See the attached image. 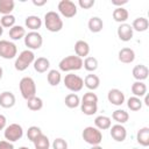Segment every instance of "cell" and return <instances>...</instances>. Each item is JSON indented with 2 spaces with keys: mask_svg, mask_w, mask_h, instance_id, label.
<instances>
[{
  "mask_svg": "<svg viewBox=\"0 0 149 149\" xmlns=\"http://www.w3.org/2000/svg\"><path fill=\"white\" fill-rule=\"evenodd\" d=\"M58 68L63 72H71V71H77L83 68V59L78 56L71 55L66 56L61 59L58 63Z\"/></svg>",
  "mask_w": 149,
  "mask_h": 149,
  "instance_id": "cell-2",
  "label": "cell"
},
{
  "mask_svg": "<svg viewBox=\"0 0 149 149\" xmlns=\"http://www.w3.org/2000/svg\"><path fill=\"white\" fill-rule=\"evenodd\" d=\"M33 143L35 146V149H49V147H50V141H49L48 136L44 135L43 133L38 137H36Z\"/></svg>",
  "mask_w": 149,
  "mask_h": 149,
  "instance_id": "cell-33",
  "label": "cell"
},
{
  "mask_svg": "<svg viewBox=\"0 0 149 149\" xmlns=\"http://www.w3.org/2000/svg\"><path fill=\"white\" fill-rule=\"evenodd\" d=\"M87 27L90 29V31L92 33H99L104 28V22L99 16H92L88 22H87Z\"/></svg>",
  "mask_w": 149,
  "mask_h": 149,
  "instance_id": "cell-24",
  "label": "cell"
},
{
  "mask_svg": "<svg viewBox=\"0 0 149 149\" xmlns=\"http://www.w3.org/2000/svg\"><path fill=\"white\" fill-rule=\"evenodd\" d=\"M90 149H102V147L100 144H98V146H92Z\"/></svg>",
  "mask_w": 149,
  "mask_h": 149,
  "instance_id": "cell-46",
  "label": "cell"
},
{
  "mask_svg": "<svg viewBox=\"0 0 149 149\" xmlns=\"http://www.w3.org/2000/svg\"><path fill=\"white\" fill-rule=\"evenodd\" d=\"M116 34H118V37L123 41V42H128L133 38V35H134V30L132 28L130 24L128 23H121L119 27H118V30H116Z\"/></svg>",
  "mask_w": 149,
  "mask_h": 149,
  "instance_id": "cell-13",
  "label": "cell"
},
{
  "mask_svg": "<svg viewBox=\"0 0 149 149\" xmlns=\"http://www.w3.org/2000/svg\"><path fill=\"white\" fill-rule=\"evenodd\" d=\"M51 146H52V149H68V142L62 137L54 140Z\"/></svg>",
  "mask_w": 149,
  "mask_h": 149,
  "instance_id": "cell-40",
  "label": "cell"
},
{
  "mask_svg": "<svg viewBox=\"0 0 149 149\" xmlns=\"http://www.w3.org/2000/svg\"><path fill=\"white\" fill-rule=\"evenodd\" d=\"M2 34H3V28L1 27V24H0V37L2 36Z\"/></svg>",
  "mask_w": 149,
  "mask_h": 149,
  "instance_id": "cell-49",
  "label": "cell"
},
{
  "mask_svg": "<svg viewBox=\"0 0 149 149\" xmlns=\"http://www.w3.org/2000/svg\"><path fill=\"white\" fill-rule=\"evenodd\" d=\"M81 136H83V140L91 144V146H98L101 143L102 141V134L101 132L93 127V126H88V127H85L83 133H81Z\"/></svg>",
  "mask_w": 149,
  "mask_h": 149,
  "instance_id": "cell-5",
  "label": "cell"
},
{
  "mask_svg": "<svg viewBox=\"0 0 149 149\" xmlns=\"http://www.w3.org/2000/svg\"><path fill=\"white\" fill-rule=\"evenodd\" d=\"M84 85L85 87H87L90 91H94L99 87L100 85V78L97 74L90 73L84 78Z\"/></svg>",
  "mask_w": 149,
  "mask_h": 149,
  "instance_id": "cell-20",
  "label": "cell"
},
{
  "mask_svg": "<svg viewBox=\"0 0 149 149\" xmlns=\"http://www.w3.org/2000/svg\"><path fill=\"white\" fill-rule=\"evenodd\" d=\"M35 61V55L31 50L29 49H26L23 51H21L19 54V56L16 57L15 59V63H14V68L15 70L17 71H24L29 68V65H31Z\"/></svg>",
  "mask_w": 149,
  "mask_h": 149,
  "instance_id": "cell-3",
  "label": "cell"
},
{
  "mask_svg": "<svg viewBox=\"0 0 149 149\" xmlns=\"http://www.w3.org/2000/svg\"><path fill=\"white\" fill-rule=\"evenodd\" d=\"M20 92L23 99L29 100L30 98L36 95V84L31 77H23L19 83Z\"/></svg>",
  "mask_w": 149,
  "mask_h": 149,
  "instance_id": "cell-4",
  "label": "cell"
},
{
  "mask_svg": "<svg viewBox=\"0 0 149 149\" xmlns=\"http://www.w3.org/2000/svg\"><path fill=\"white\" fill-rule=\"evenodd\" d=\"M109 129H111L109 130L111 136H112V139L114 141H116V142H123L126 140V137H127V130H126V128L122 125H120V123L113 125V126H111Z\"/></svg>",
  "mask_w": 149,
  "mask_h": 149,
  "instance_id": "cell-12",
  "label": "cell"
},
{
  "mask_svg": "<svg viewBox=\"0 0 149 149\" xmlns=\"http://www.w3.org/2000/svg\"><path fill=\"white\" fill-rule=\"evenodd\" d=\"M24 36H26V29L22 26L15 24L9 29V37L13 41H19L21 38H24Z\"/></svg>",
  "mask_w": 149,
  "mask_h": 149,
  "instance_id": "cell-27",
  "label": "cell"
},
{
  "mask_svg": "<svg viewBox=\"0 0 149 149\" xmlns=\"http://www.w3.org/2000/svg\"><path fill=\"white\" fill-rule=\"evenodd\" d=\"M128 1L127 0H122V1H118V0H112V5L113 6H116V8L118 7H122L123 5H126Z\"/></svg>",
  "mask_w": 149,
  "mask_h": 149,
  "instance_id": "cell-44",
  "label": "cell"
},
{
  "mask_svg": "<svg viewBox=\"0 0 149 149\" xmlns=\"http://www.w3.org/2000/svg\"><path fill=\"white\" fill-rule=\"evenodd\" d=\"M0 149H14V146L12 142L2 140V141H0Z\"/></svg>",
  "mask_w": 149,
  "mask_h": 149,
  "instance_id": "cell-42",
  "label": "cell"
},
{
  "mask_svg": "<svg viewBox=\"0 0 149 149\" xmlns=\"http://www.w3.org/2000/svg\"><path fill=\"white\" fill-rule=\"evenodd\" d=\"M19 149H29V148H28V147H20Z\"/></svg>",
  "mask_w": 149,
  "mask_h": 149,
  "instance_id": "cell-50",
  "label": "cell"
},
{
  "mask_svg": "<svg viewBox=\"0 0 149 149\" xmlns=\"http://www.w3.org/2000/svg\"><path fill=\"white\" fill-rule=\"evenodd\" d=\"M64 102H65V106L69 108H77L80 105V98L76 93H70L65 97Z\"/></svg>",
  "mask_w": 149,
  "mask_h": 149,
  "instance_id": "cell-31",
  "label": "cell"
},
{
  "mask_svg": "<svg viewBox=\"0 0 149 149\" xmlns=\"http://www.w3.org/2000/svg\"><path fill=\"white\" fill-rule=\"evenodd\" d=\"M132 73H133V77H134L137 81H142V80H144V79L148 78L149 70H148V68H147L146 65L139 64V65H135V66H134Z\"/></svg>",
  "mask_w": 149,
  "mask_h": 149,
  "instance_id": "cell-18",
  "label": "cell"
},
{
  "mask_svg": "<svg viewBox=\"0 0 149 149\" xmlns=\"http://www.w3.org/2000/svg\"><path fill=\"white\" fill-rule=\"evenodd\" d=\"M80 109L85 115H93L98 111V104H83V102H80Z\"/></svg>",
  "mask_w": 149,
  "mask_h": 149,
  "instance_id": "cell-37",
  "label": "cell"
},
{
  "mask_svg": "<svg viewBox=\"0 0 149 149\" xmlns=\"http://www.w3.org/2000/svg\"><path fill=\"white\" fill-rule=\"evenodd\" d=\"M6 123H7V119H6V116L2 115V114H0V130H2V129L6 128Z\"/></svg>",
  "mask_w": 149,
  "mask_h": 149,
  "instance_id": "cell-43",
  "label": "cell"
},
{
  "mask_svg": "<svg viewBox=\"0 0 149 149\" xmlns=\"http://www.w3.org/2000/svg\"><path fill=\"white\" fill-rule=\"evenodd\" d=\"M74 52L76 56L83 58V57H87L90 54V45L86 41L84 40H78L74 43Z\"/></svg>",
  "mask_w": 149,
  "mask_h": 149,
  "instance_id": "cell-16",
  "label": "cell"
},
{
  "mask_svg": "<svg viewBox=\"0 0 149 149\" xmlns=\"http://www.w3.org/2000/svg\"><path fill=\"white\" fill-rule=\"evenodd\" d=\"M80 102H83V104H98V95L95 93H93L92 91L86 92L83 95Z\"/></svg>",
  "mask_w": 149,
  "mask_h": 149,
  "instance_id": "cell-39",
  "label": "cell"
},
{
  "mask_svg": "<svg viewBox=\"0 0 149 149\" xmlns=\"http://www.w3.org/2000/svg\"><path fill=\"white\" fill-rule=\"evenodd\" d=\"M43 44V37L38 31H29L24 36V45L29 50H36L40 49Z\"/></svg>",
  "mask_w": 149,
  "mask_h": 149,
  "instance_id": "cell-9",
  "label": "cell"
},
{
  "mask_svg": "<svg viewBox=\"0 0 149 149\" xmlns=\"http://www.w3.org/2000/svg\"><path fill=\"white\" fill-rule=\"evenodd\" d=\"M148 101H149V99H148V97H147V94H146V95H144V104H146L147 106H149V102H148Z\"/></svg>",
  "mask_w": 149,
  "mask_h": 149,
  "instance_id": "cell-47",
  "label": "cell"
},
{
  "mask_svg": "<svg viewBox=\"0 0 149 149\" xmlns=\"http://www.w3.org/2000/svg\"><path fill=\"white\" fill-rule=\"evenodd\" d=\"M17 54V48L15 43L7 41V40H0V57L3 59H13Z\"/></svg>",
  "mask_w": 149,
  "mask_h": 149,
  "instance_id": "cell-8",
  "label": "cell"
},
{
  "mask_svg": "<svg viewBox=\"0 0 149 149\" xmlns=\"http://www.w3.org/2000/svg\"><path fill=\"white\" fill-rule=\"evenodd\" d=\"M27 107L33 111V112H37L40 109H42L43 107V100L40 98V97H33L30 98L29 100H27Z\"/></svg>",
  "mask_w": 149,
  "mask_h": 149,
  "instance_id": "cell-32",
  "label": "cell"
},
{
  "mask_svg": "<svg viewBox=\"0 0 149 149\" xmlns=\"http://www.w3.org/2000/svg\"><path fill=\"white\" fill-rule=\"evenodd\" d=\"M112 119L114 121H116L118 123L123 125V123H126L129 120V114L125 109H115L112 113Z\"/></svg>",
  "mask_w": 149,
  "mask_h": 149,
  "instance_id": "cell-28",
  "label": "cell"
},
{
  "mask_svg": "<svg viewBox=\"0 0 149 149\" xmlns=\"http://www.w3.org/2000/svg\"><path fill=\"white\" fill-rule=\"evenodd\" d=\"M107 99L112 105H115V106H121L126 100L125 93L119 88L109 90L108 93H107Z\"/></svg>",
  "mask_w": 149,
  "mask_h": 149,
  "instance_id": "cell-11",
  "label": "cell"
},
{
  "mask_svg": "<svg viewBox=\"0 0 149 149\" xmlns=\"http://www.w3.org/2000/svg\"><path fill=\"white\" fill-rule=\"evenodd\" d=\"M15 16L13 14H8V15H2V17L0 19V24L2 28H12L15 26Z\"/></svg>",
  "mask_w": 149,
  "mask_h": 149,
  "instance_id": "cell-36",
  "label": "cell"
},
{
  "mask_svg": "<svg viewBox=\"0 0 149 149\" xmlns=\"http://www.w3.org/2000/svg\"><path fill=\"white\" fill-rule=\"evenodd\" d=\"M113 19H114V21H116V22H119L120 24L121 23H126V21L128 20V16H129V13H128V10L126 9V8H123V7H118V8H115L114 10H113Z\"/></svg>",
  "mask_w": 149,
  "mask_h": 149,
  "instance_id": "cell-22",
  "label": "cell"
},
{
  "mask_svg": "<svg viewBox=\"0 0 149 149\" xmlns=\"http://www.w3.org/2000/svg\"><path fill=\"white\" fill-rule=\"evenodd\" d=\"M15 95L10 91H3L0 93V106L2 108H12L15 105Z\"/></svg>",
  "mask_w": 149,
  "mask_h": 149,
  "instance_id": "cell-14",
  "label": "cell"
},
{
  "mask_svg": "<svg viewBox=\"0 0 149 149\" xmlns=\"http://www.w3.org/2000/svg\"><path fill=\"white\" fill-rule=\"evenodd\" d=\"M111 126H112L111 118L106 115H99L94 119V127L98 128L99 130H107L111 128Z\"/></svg>",
  "mask_w": 149,
  "mask_h": 149,
  "instance_id": "cell-21",
  "label": "cell"
},
{
  "mask_svg": "<svg viewBox=\"0 0 149 149\" xmlns=\"http://www.w3.org/2000/svg\"><path fill=\"white\" fill-rule=\"evenodd\" d=\"M83 66L86 71L88 72H93L98 69V59L95 57L92 56H87L85 57V59L83 61Z\"/></svg>",
  "mask_w": 149,
  "mask_h": 149,
  "instance_id": "cell-30",
  "label": "cell"
},
{
  "mask_svg": "<svg viewBox=\"0 0 149 149\" xmlns=\"http://www.w3.org/2000/svg\"><path fill=\"white\" fill-rule=\"evenodd\" d=\"M132 93L134 94V97L141 98L144 97L147 94V85L143 81H135L132 84Z\"/></svg>",
  "mask_w": 149,
  "mask_h": 149,
  "instance_id": "cell-26",
  "label": "cell"
},
{
  "mask_svg": "<svg viewBox=\"0 0 149 149\" xmlns=\"http://www.w3.org/2000/svg\"><path fill=\"white\" fill-rule=\"evenodd\" d=\"M136 141L142 147L149 146V128L148 127H142L141 129H139L136 134Z\"/></svg>",
  "mask_w": 149,
  "mask_h": 149,
  "instance_id": "cell-25",
  "label": "cell"
},
{
  "mask_svg": "<svg viewBox=\"0 0 149 149\" xmlns=\"http://www.w3.org/2000/svg\"><path fill=\"white\" fill-rule=\"evenodd\" d=\"M95 3L94 0H79L78 1V6L83 9H90L91 7H93Z\"/></svg>",
  "mask_w": 149,
  "mask_h": 149,
  "instance_id": "cell-41",
  "label": "cell"
},
{
  "mask_svg": "<svg viewBox=\"0 0 149 149\" xmlns=\"http://www.w3.org/2000/svg\"><path fill=\"white\" fill-rule=\"evenodd\" d=\"M134 149H136V148H134Z\"/></svg>",
  "mask_w": 149,
  "mask_h": 149,
  "instance_id": "cell-51",
  "label": "cell"
},
{
  "mask_svg": "<svg viewBox=\"0 0 149 149\" xmlns=\"http://www.w3.org/2000/svg\"><path fill=\"white\" fill-rule=\"evenodd\" d=\"M33 65H34V70H35L36 72H38V73H44V72H47V71L49 70V68H50V62H49V59L45 58V57H38V58H35Z\"/></svg>",
  "mask_w": 149,
  "mask_h": 149,
  "instance_id": "cell-19",
  "label": "cell"
},
{
  "mask_svg": "<svg viewBox=\"0 0 149 149\" xmlns=\"http://www.w3.org/2000/svg\"><path fill=\"white\" fill-rule=\"evenodd\" d=\"M2 74H3V70H2V68L0 66V80H1V78H2Z\"/></svg>",
  "mask_w": 149,
  "mask_h": 149,
  "instance_id": "cell-48",
  "label": "cell"
},
{
  "mask_svg": "<svg viewBox=\"0 0 149 149\" xmlns=\"http://www.w3.org/2000/svg\"><path fill=\"white\" fill-rule=\"evenodd\" d=\"M47 80L51 86H57L62 81V74L58 70H49L47 74Z\"/></svg>",
  "mask_w": 149,
  "mask_h": 149,
  "instance_id": "cell-29",
  "label": "cell"
},
{
  "mask_svg": "<svg viewBox=\"0 0 149 149\" xmlns=\"http://www.w3.org/2000/svg\"><path fill=\"white\" fill-rule=\"evenodd\" d=\"M3 136L8 142H16L23 136V128L19 123H10L9 126H6Z\"/></svg>",
  "mask_w": 149,
  "mask_h": 149,
  "instance_id": "cell-7",
  "label": "cell"
},
{
  "mask_svg": "<svg viewBox=\"0 0 149 149\" xmlns=\"http://www.w3.org/2000/svg\"><path fill=\"white\" fill-rule=\"evenodd\" d=\"M58 12L64 17L71 19L77 14V5L71 0H61L58 2Z\"/></svg>",
  "mask_w": 149,
  "mask_h": 149,
  "instance_id": "cell-10",
  "label": "cell"
},
{
  "mask_svg": "<svg viewBox=\"0 0 149 149\" xmlns=\"http://www.w3.org/2000/svg\"><path fill=\"white\" fill-rule=\"evenodd\" d=\"M41 134H42V130H41V128L37 127V126H30V127L28 128V130H27V137H28V140L31 141V142H34L35 139L38 137Z\"/></svg>",
  "mask_w": 149,
  "mask_h": 149,
  "instance_id": "cell-38",
  "label": "cell"
},
{
  "mask_svg": "<svg viewBox=\"0 0 149 149\" xmlns=\"http://www.w3.org/2000/svg\"><path fill=\"white\" fill-rule=\"evenodd\" d=\"M148 27H149V21H148V19H146L143 16L136 17L132 23L133 30H136V31H140V33L146 31L148 29Z\"/></svg>",
  "mask_w": 149,
  "mask_h": 149,
  "instance_id": "cell-23",
  "label": "cell"
},
{
  "mask_svg": "<svg viewBox=\"0 0 149 149\" xmlns=\"http://www.w3.org/2000/svg\"><path fill=\"white\" fill-rule=\"evenodd\" d=\"M44 26L47 30L51 33H57L61 31L63 28V20L61 19V15L57 12L50 10L47 12L44 15Z\"/></svg>",
  "mask_w": 149,
  "mask_h": 149,
  "instance_id": "cell-1",
  "label": "cell"
},
{
  "mask_svg": "<svg viewBox=\"0 0 149 149\" xmlns=\"http://www.w3.org/2000/svg\"><path fill=\"white\" fill-rule=\"evenodd\" d=\"M15 7V2L13 0H0V14L8 15Z\"/></svg>",
  "mask_w": 149,
  "mask_h": 149,
  "instance_id": "cell-34",
  "label": "cell"
},
{
  "mask_svg": "<svg viewBox=\"0 0 149 149\" xmlns=\"http://www.w3.org/2000/svg\"><path fill=\"white\" fill-rule=\"evenodd\" d=\"M47 3V0H33V5L37 6V7H41V6H44Z\"/></svg>",
  "mask_w": 149,
  "mask_h": 149,
  "instance_id": "cell-45",
  "label": "cell"
},
{
  "mask_svg": "<svg viewBox=\"0 0 149 149\" xmlns=\"http://www.w3.org/2000/svg\"><path fill=\"white\" fill-rule=\"evenodd\" d=\"M142 100H141V98H137V97H130V98H128V100H127V107L130 109V111H133V112H137V111H140L141 108H142Z\"/></svg>",
  "mask_w": 149,
  "mask_h": 149,
  "instance_id": "cell-35",
  "label": "cell"
},
{
  "mask_svg": "<svg viewBox=\"0 0 149 149\" xmlns=\"http://www.w3.org/2000/svg\"><path fill=\"white\" fill-rule=\"evenodd\" d=\"M118 58L123 64H130L135 59V52L130 48H122L118 54Z\"/></svg>",
  "mask_w": 149,
  "mask_h": 149,
  "instance_id": "cell-15",
  "label": "cell"
},
{
  "mask_svg": "<svg viewBox=\"0 0 149 149\" xmlns=\"http://www.w3.org/2000/svg\"><path fill=\"white\" fill-rule=\"evenodd\" d=\"M63 83H64V86L73 93L79 92L84 86V79L81 77H79L78 74H74V73H71V72L65 74V77L63 79Z\"/></svg>",
  "mask_w": 149,
  "mask_h": 149,
  "instance_id": "cell-6",
  "label": "cell"
},
{
  "mask_svg": "<svg viewBox=\"0 0 149 149\" xmlns=\"http://www.w3.org/2000/svg\"><path fill=\"white\" fill-rule=\"evenodd\" d=\"M24 24L31 31H37L42 27V20L37 15H29L24 20Z\"/></svg>",
  "mask_w": 149,
  "mask_h": 149,
  "instance_id": "cell-17",
  "label": "cell"
}]
</instances>
